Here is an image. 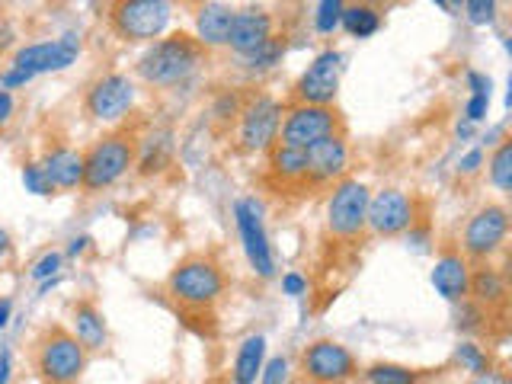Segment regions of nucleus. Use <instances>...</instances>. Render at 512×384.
<instances>
[{
	"label": "nucleus",
	"mask_w": 512,
	"mask_h": 384,
	"mask_svg": "<svg viewBox=\"0 0 512 384\" xmlns=\"http://www.w3.org/2000/svg\"><path fill=\"white\" fill-rule=\"evenodd\" d=\"M205 58L208 52L196 39L186 32H173V36L144 45V52L135 61V77L154 90H173L196 77Z\"/></svg>",
	"instance_id": "1"
},
{
	"label": "nucleus",
	"mask_w": 512,
	"mask_h": 384,
	"mask_svg": "<svg viewBox=\"0 0 512 384\" xmlns=\"http://www.w3.org/2000/svg\"><path fill=\"white\" fill-rule=\"evenodd\" d=\"M135 170V135L132 132H106L84 151V192H100L119 186Z\"/></svg>",
	"instance_id": "2"
},
{
	"label": "nucleus",
	"mask_w": 512,
	"mask_h": 384,
	"mask_svg": "<svg viewBox=\"0 0 512 384\" xmlns=\"http://www.w3.org/2000/svg\"><path fill=\"white\" fill-rule=\"evenodd\" d=\"M87 362L90 352L64 327L45 330L36 340V349H32V368H36L42 384H80Z\"/></svg>",
	"instance_id": "3"
},
{
	"label": "nucleus",
	"mask_w": 512,
	"mask_h": 384,
	"mask_svg": "<svg viewBox=\"0 0 512 384\" xmlns=\"http://www.w3.org/2000/svg\"><path fill=\"white\" fill-rule=\"evenodd\" d=\"M167 295L189 311H205L224 295V272L208 256H189L176 263L167 276Z\"/></svg>",
	"instance_id": "4"
},
{
	"label": "nucleus",
	"mask_w": 512,
	"mask_h": 384,
	"mask_svg": "<svg viewBox=\"0 0 512 384\" xmlns=\"http://www.w3.org/2000/svg\"><path fill=\"white\" fill-rule=\"evenodd\" d=\"M138 106V84L125 71H106L93 77L84 90V112L96 125H119Z\"/></svg>",
	"instance_id": "5"
},
{
	"label": "nucleus",
	"mask_w": 512,
	"mask_h": 384,
	"mask_svg": "<svg viewBox=\"0 0 512 384\" xmlns=\"http://www.w3.org/2000/svg\"><path fill=\"white\" fill-rule=\"evenodd\" d=\"M509 208L503 202H487L474 208L461 228V253L468 263H493L496 253L506 250Z\"/></svg>",
	"instance_id": "6"
},
{
	"label": "nucleus",
	"mask_w": 512,
	"mask_h": 384,
	"mask_svg": "<svg viewBox=\"0 0 512 384\" xmlns=\"http://www.w3.org/2000/svg\"><path fill=\"white\" fill-rule=\"evenodd\" d=\"M173 20V4L167 0H119L109 7V26L125 42L151 45L167 36Z\"/></svg>",
	"instance_id": "7"
},
{
	"label": "nucleus",
	"mask_w": 512,
	"mask_h": 384,
	"mask_svg": "<svg viewBox=\"0 0 512 384\" xmlns=\"http://www.w3.org/2000/svg\"><path fill=\"white\" fill-rule=\"evenodd\" d=\"M368 189L365 180L359 176H343L340 183H333L327 192V205H324V221L327 231L336 240H356L365 234V215H368Z\"/></svg>",
	"instance_id": "8"
},
{
	"label": "nucleus",
	"mask_w": 512,
	"mask_h": 384,
	"mask_svg": "<svg viewBox=\"0 0 512 384\" xmlns=\"http://www.w3.org/2000/svg\"><path fill=\"white\" fill-rule=\"evenodd\" d=\"M234 215V228L240 237V247H244V256L253 269V276L260 279H272L276 276V253H272L269 234H266V208L256 196H244L231 205Z\"/></svg>",
	"instance_id": "9"
},
{
	"label": "nucleus",
	"mask_w": 512,
	"mask_h": 384,
	"mask_svg": "<svg viewBox=\"0 0 512 384\" xmlns=\"http://www.w3.org/2000/svg\"><path fill=\"white\" fill-rule=\"evenodd\" d=\"M285 106L269 93H253L237 112V144L250 154H269L279 144Z\"/></svg>",
	"instance_id": "10"
},
{
	"label": "nucleus",
	"mask_w": 512,
	"mask_h": 384,
	"mask_svg": "<svg viewBox=\"0 0 512 384\" xmlns=\"http://www.w3.org/2000/svg\"><path fill=\"white\" fill-rule=\"evenodd\" d=\"M80 55H84V39H80V32H61L55 39L20 45L10 58V68L23 71L29 80H36L45 74L68 71L71 64H77Z\"/></svg>",
	"instance_id": "11"
},
{
	"label": "nucleus",
	"mask_w": 512,
	"mask_h": 384,
	"mask_svg": "<svg viewBox=\"0 0 512 384\" xmlns=\"http://www.w3.org/2000/svg\"><path fill=\"white\" fill-rule=\"evenodd\" d=\"M420 221V205L400 186H381L368 196V215H365V231L375 237H400Z\"/></svg>",
	"instance_id": "12"
},
{
	"label": "nucleus",
	"mask_w": 512,
	"mask_h": 384,
	"mask_svg": "<svg viewBox=\"0 0 512 384\" xmlns=\"http://www.w3.org/2000/svg\"><path fill=\"white\" fill-rule=\"evenodd\" d=\"M346 55L340 48H320L295 80V103L301 106H333L343 84Z\"/></svg>",
	"instance_id": "13"
},
{
	"label": "nucleus",
	"mask_w": 512,
	"mask_h": 384,
	"mask_svg": "<svg viewBox=\"0 0 512 384\" xmlns=\"http://www.w3.org/2000/svg\"><path fill=\"white\" fill-rule=\"evenodd\" d=\"M301 378H308L314 384H346L359 375V365L352 349L343 346L340 340H314L301 349Z\"/></svg>",
	"instance_id": "14"
},
{
	"label": "nucleus",
	"mask_w": 512,
	"mask_h": 384,
	"mask_svg": "<svg viewBox=\"0 0 512 384\" xmlns=\"http://www.w3.org/2000/svg\"><path fill=\"white\" fill-rule=\"evenodd\" d=\"M340 135V116L333 106H301L295 103L292 109H285L282 128H279V144L288 148L308 151L324 138Z\"/></svg>",
	"instance_id": "15"
},
{
	"label": "nucleus",
	"mask_w": 512,
	"mask_h": 384,
	"mask_svg": "<svg viewBox=\"0 0 512 384\" xmlns=\"http://www.w3.org/2000/svg\"><path fill=\"white\" fill-rule=\"evenodd\" d=\"M304 154H308V176H304V183L333 186V183H340L343 176H349L352 148H349V141L343 138V132L333 135V138H324Z\"/></svg>",
	"instance_id": "16"
},
{
	"label": "nucleus",
	"mask_w": 512,
	"mask_h": 384,
	"mask_svg": "<svg viewBox=\"0 0 512 384\" xmlns=\"http://www.w3.org/2000/svg\"><path fill=\"white\" fill-rule=\"evenodd\" d=\"M39 167L55 192H77L84 189V151L74 144H48L39 157Z\"/></svg>",
	"instance_id": "17"
},
{
	"label": "nucleus",
	"mask_w": 512,
	"mask_h": 384,
	"mask_svg": "<svg viewBox=\"0 0 512 384\" xmlns=\"http://www.w3.org/2000/svg\"><path fill=\"white\" fill-rule=\"evenodd\" d=\"M272 36H276V16H272L266 7H240V10H234L231 32H228V48L237 58L250 55L253 48H260Z\"/></svg>",
	"instance_id": "18"
},
{
	"label": "nucleus",
	"mask_w": 512,
	"mask_h": 384,
	"mask_svg": "<svg viewBox=\"0 0 512 384\" xmlns=\"http://www.w3.org/2000/svg\"><path fill=\"white\" fill-rule=\"evenodd\" d=\"M471 266L464 260V253L448 247L436 256V263H432V272H429V282L436 288V295L445 298L448 304H461L468 301V285H471Z\"/></svg>",
	"instance_id": "19"
},
{
	"label": "nucleus",
	"mask_w": 512,
	"mask_h": 384,
	"mask_svg": "<svg viewBox=\"0 0 512 384\" xmlns=\"http://www.w3.org/2000/svg\"><path fill=\"white\" fill-rule=\"evenodd\" d=\"M468 301L477 304L480 311L503 308L509 301V279L500 266L493 263H477L471 266V285H468Z\"/></svg>",
	"instance_id": "20"
},
{
	"label": "nucleus",
	"mask_w": 512,
	"mask_h": 384,
	"mask_svg": "<svg viewBox=\"0 0 512 384\" xmlns=\"http://www.w3.org/2000/svg\"><path fill=\"white\" fill-rule=\"evenodd\" d=\"M74 340L84 346L87 352H103L109 346V324L106 314L96 308L90 298H80L71 308V330Z\"/></svg>",
	"instance_id": "21"
},
{
	"label": "nucleus",
	"mask_w": 512,
	"mask_h": 384,
	"mask_svg": "<svg viewBox=\"0 0 512 384\" xmlns=\"http://www.w3.org/2000/svg\"><path fill=\"white\" fill-rule=\"evenodd\" d=\"M231 20H234V7H228V4H202L196 10V23H192V39H196L205 52L228 48Z\"/></svg>",
	"instance_id": "22"
},
{
	"label": "nucleus",
	"mask_w": 512,
	"mask_h": 384,
	"mask_svg": "<svg viewBox=\"0 0 512 384\" xmlns=\"http://www.w3.org/2000/svg\"><path fill=\"white\" fill-rule=\"evenodd\" d=\"M176 151V135L170 128H151L144 138H135V170L141 176H154L170 167Z\"/></svg>",
	"instance_id": "23"
},
{
	"label": "nucleus",
	"mask_w": 512,
	"mask_h": 384,
	"mask_svg": "<svg viewBox=\"0 0 512 384\" xmlns=\"http://www.w3.org/2000/svg\"><path fill=\"white\" fill-rule=\"evenodd\" d=\"M266 336L263 333H250L240 340L237 356H234V368H231V381L234 384H256L266 362Z\"/></svg>",
	"instance_id": "24"
},
{
	"label": "nucleus",
	"mask_w": 512,
	"mask_h": 384,
	"mask_svg": "<svg viewBox=\"0 0 512 384\" xmlns=\"http://www.w3.org/2000/svg\"><path fill=\"white\" fill-rule=\"evenodd\" d=\"M269 173L279 183H304V176H308V154L288 148V144H276L269 151Z\"/></svg>",
	"instance_id": "25"
},
{
	"label": "nucleus",
	"mask_w": 512,
	"mask_h": 384,
	"mask_svg": "<svg viewBox=\"0 0 512 384\" xmlns=\"http://www.w3.org/2000/svg\"><path fill=\"white\" fill-rule=\"evenodd\" d=\"M381 23H384V16H381L378 7H372V4H346L340 29H346V36H352V39H372L375 32L381 29Z\"/></svg>",
	"instance_id": "26"
},
{
	"label": "nucleus",
	"mask_w": 512,
	"mask_h": 384,
	"mask_svg": "<svg viewBox=\"0 0 512 384\" xmlns=\"http://www.w3.org/2000/svg\"><path fill=\"white\" fill-rule=\"evenodd\" d=\"M282 58H285V36H272L269 42H263L260 48H253L250 55L240 58V68L260 77V74L276 71L282 64Z\"/></svg>",
	"instance_id": "27"
},
{
	"label": "nucleus",
	"mask_w": 512,
	"mask_h": 384,
	"mask_svg": "<svg viewBox=\"0 0 512 384\" xmlns=\"http://www.w3.org/2000/svg\"><path fill=\"white\" fill-rule=\"evenodd\" d=\"M487 180L496 192H512V138H503L487 157Z\"/></svg>",
	"instance_id": "28"
},
{
	"label": "nucleus",
	"mask_w": 512,
	"mask_h": 384,
	"mask_svg": "<svg viewBox=\"0 0 512 384\" xmlns=\"http://www.w3.org/2000/svg\"><path fill=\"white\" fill-rule=\"evenodd\" d=\"M365 384H420V372L400 362H372L362 372Z\"/></svg>",
	"instance_id": "29"
},
{
	"label": "nucleus",
	"mask_w": 512,
	"mask_h": 384,
	"mask_svg": "<svg viewBox=\"0 0 512 384\" xmlns=\"http://www.w3.org/2000/svg\"><path fill=\"white\" fill-rule=\"evenodd\" d=\"M343 10H346L343 0H320V4L314 7V13H311V23H314V29L320 32V36H333V32L340 29Z\"/></svg>",
	"instance_id": "30"
},
{
	"label": "nucleus",
	"mask_w": 512,
	"mask_h": 384,
	"mask_svg": "<svg viewBox=\"0 0 512 384\" xmlns=\"http://www.w3.org/2000/svg\"><path fill=\"white\" fill-rule=\"evenodd\" d=\"M455 362L464 368V372H471V375H484V372H490V356L484 349H480L477 343H471V340H461L458 346H455Z\"/></svg>",
	"instance_id": "31"
},
{
	"label": "nucleus",
	"mask_w": 512,
	"mask_h": 384,
	"mask_svg": "<svg viewBox=\"0 0 512 384\" xmlns=\"http://www.w3.org/2000/svg\"><path fill=\"white\" fill-rule=\"evenodd\" d=\"M61 269H64V253L61 250H45L39 260L29 266V279L36 285H42L48 279H58Z\"/></svg>",
	"instance_id": "32"
},
{
	"label": "nucleus",
	"mask_w": 512,
	"mask_h": 384,
	"mask_svg": "<svg viewBox=\"0 0 512 384\" xmlns=\"http://www.w3.org/2000/svg\"><path fill=\"white\" fill-rule=\"evenodd\" d=\"M20 183H23V189L29 192V196H39V199L55 196V189H52V183L45 180L39 160H26L23 170H20Z\"/></svg>",
	"instance_id": "33"
},
{
	"label": "nucleus",
	"mask_w": 512,
	"mask_h": 384,
	"mask_svg": "<svg viewBox=\"0 0 512 384\" xmlns=\"http://www.w3.org/2000/svg\"><path fill=\"white\" fill-rule=\"evenodd\" d=\"M496 10H500L496 0H468V4H461L464 20H468L471 26H493Z\"/></svg>",
	"instance_id": "34"
},
{
	"label": "nucleus",
	"mask_w": 512,
	"mask_h": 384,
	"mask_svg": "<svg viewBox=\"0 0 512 384\" xmlns=\"http://www.w3.org/2000/svg\"><path fill=\"white\" fill-rule=\"evenodd\" d=\"M260 384H292V362L285 356H272L263 362Z\"/></svg>",
	"instance_id": "35"
},
{
	"label": "nucleus",
	"mask_w": 512,
	"mask_h": 384,
	"mask_svg": "<svg viewBox=\"0 0 512 384\" xmlns=\"http://www.w3.org/2000/svg\"><path fill=\"white\" fill-rule=\"evenodd\" d=\"M490 116V93H471L468 103H464V122L480 125Z\"/></svg>",
	"instance_id": "36"
},
{
	"label": "nucleus",
	"mask_w": 512,
	"mask_h": 384,
	"mask_svg": "<svg viewBox=\"0 0 512 384\" xmlns=\"http://www.w3.org/2000/svg\"><path fill=\"white\" fill-rule=\"evenodd\" d=\"M484 164H487V154H484V148H468L461 157H458V176H477L480 170H484Z\"/></svg>",
	"instance_id": "37"
},
{
	"label": "nucleus",
	"mask_w": 512,
	"mask_h": 384,
	"mask_svg": "<svg viewBox=\"0 0 512 384\" xmlns=\"http://www.w3.org/2000/svg\"><path fill=\"white\" fill-rule=\"evenodd\" d=\"M282 295H288V298H304V295H308V276H304V272H298V269L282 272Z\"/></svg>",
	"instance_id": "38"
},
{
	"label": "nucleus",
	"mask_w": 512,
	"mask_h": 384,
	"mask_svg": "<svg viewBox=\"0 0 512 384\" xmlns=\"http://www.w3.org/2000/svg\"><path fill=\"white\" fill-rule=\"evenodd\" d=\"M215 116L221 119V122H228V119H237V112H240V103H237V96L234 93H224L221 100H218V106L212 109Z\"/></svg>",
	"instance_id": "39"
},
{
	"label": "nucleus",
	"mask_w": 512,
	"mask_h": 384,
	"mask_svg": "<svg viewBox=\"0 0 512 384\" xmlns=\"http://www.w3.org/2000/svg\"><path fill=\"white\" fill-rule=\"evenodd\" d=\"M90 247H93V237H90V234H74V237L68 240V247H64V256H71V260H77V256H84Z\"/></svg>",
	"instance_id": "40"
},
{
	"label": "nucleus",
	"mask_w": 512,
	"mask_h": 384,
	"mask_svg": "<svg viewBox=\"0 0 512 384\" xmlns=\"http://www.w3.org/2000/svg\"><path fill=\"white\" fill-rule=\"evenodd\" d=\"M16 116V96L7 93V90H0V128H7Z\"/></svg>",
	"instance_id": "41"
},
{
	"label": "nucleus",
	"mask_w": 512,
	"mask_h": 384,
	"mask_svg": "<svg viewBox=\"0 0 512 384\" xmlns=\"http://www.w3.org/2000/svg\"><path fill=\"white\" fill-rule=\"evenodd\" d=\"M464 80H468L471 93H490L493 90V80L487 74H480V71H468V74H464Z\"/></svg>",
	"instance_id": "42"
},
{
	"label": "nucleus",
	"mask_w": 512,
	"mask_h": 384,
	"mask_svg": "<svg viewBox=\"0 0 512 384\" xmlns=\"http://www.w3.org/2000/svg\"><path fill=\"white\" fill-rule=\"evenodd\" d=\"M13 42H16V26L7 20V16H0V55H4Z\"/></svg>",
	"instance_id": "43"
},
{
	"label": "nucleus",
	"mask_w": 512,
	"mask_h": 384,
	"mask_svg": "<svg viewBox=\"0 0 512 384\" xmlns=\"http://www.w3.org/2000/svg\"><path fill=\"white\" fill-rule=\"evenodd\" d=\"M10 378H13V352L0 349V384H10Z\"/></svg>",
	"instance_id": "44"
},
{
	"label": "nucleus",
	"mask_w": 512,
	"mask_h": 384,
	"mask_svg": "<svg viewBox=\"0 0 512 384\" xmlns=\"http://www.w3.org/2000/svg\"><path fill=\"white\" fill-rule=\"evenodd\" d=\"M10 320H13V301L10 298H0V333L10 327Z\"/></svg>",
	"instance_id": "45"
},
{
	"label": "nucleus",
	"mask_w": 512,
	"mask_h": 384,
	"mask_svg": "<svg viewBox=\"0 0 512 384\" xmlns=\"http://www.w3.org/2000/svg\"><path fill=\"white\" fill-rule=\"evenodd\" d=\"M10 253H13V237L7 228H0V263H7Z\"/></svg>",
	"instance_id": "46"
},
{
	"label": "nucleus",
	"mask_w": 512,
	"mask_h": 384,
	"mask_svg": "<svg viewBox=\"0 0 512 384\" xmlns=\"http://www.w3.org/2000/svg\"><path fill=\"white\" fill-rule=\"evenodd\" d=\"M474 384H506V381L496 372H484V375H474Z\"/></svg>",
	"instance_id": "47"
},
{
	"label": "nucleus",
	"mask_w": 512,
	"mask_h": 384,
	"mask_svg": "<svg viewBox=\"0 0 512 384\" xmlns=\"http://www.w3.org/2000/svg\"><path fill=\"white\" fill-rule=\"evenodd\" d=\"M455 132H458V138H461V141H468V138L474 135V125H471V122H458Z\"/></svg>",
	"instance_id": "48"
},
{
	"label": "nucleus",
	"mask_w": 512,
	"mask_h": 384,
	"mask_svg": "<svg viewBox=\"0 0 512 384\" xmlns=\"http://www.w3.org/2000/svg\"><path fill=\"white\" fill-rule=\"evenodd\" d=\"M58 285H61V276H58V279H48V282H42V285H39V295H48V292H55Z\"/></svg>",
	"instance_id": "49"
},
{
	"label": "nucleus",
	"mask_w": 512,
	"mask_h": 384,
	"mask_svg": "<svg viewBox=\"0 0 512 384\" xmlns=\"http://www.w3.org/2000/svg\"><path fill=\"white\" fill-rule=\"evenodd\" d=\"M292 384H314V381H308V378H295Z\"/></svg>",
	"instance_id": "50"
}]
</instances>
